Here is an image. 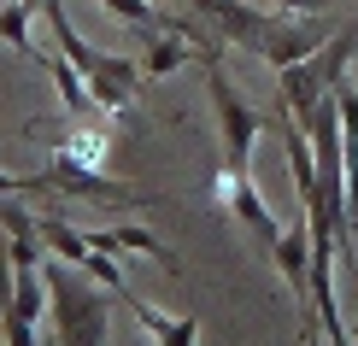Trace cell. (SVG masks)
<instances>
[{"label": "cell", "instance_id": "6da1fadb", "mask_svg": "<svg viewBox=\"0 0 358 346\" xmlns=\"http://www.w3.org/2000/svg\"><path fill=\"white\" fill-rule=\"evenodd\" d=\"M48 323H53V346H112V305L106 294H94L83 282L77 264L48 259Z\"/></svg>", "mask_w": 358, "mask_h": 346}, {"label": "cell", "instance_id": "7a4b0ae2", "mask_svg": "<svg viewBox=\"0 0 358 346\" xmlns=\"http://www.w3.org/2000/svg\"><path fill=\"white\" fill-rule=\"evenodd\" d=\"M352 53H358V18H352V24H341L317 53H306V59H294V65H282V71H276L282 112H288L294 124H311V117H317V106L335 94V82L347 77Z\"/></svg>", "mask_w": 358, "mask_h": 346}, {"label": "cell", "instance_id": "3957f363", "mask_svg": "<svg viewBox=\"0 0 358 346\" xmlns=\"http://www.w3.org/2000/svg\"><path fill=\"white\" fill-rule=\"evenodd\" d=\"M41 12H48L53 36H59V53H65L71 65L83 71V82H88V94H94V106H100V112H124L129 100H136L141 65H136V59H124V53H100V48H88V41L77 36V24H71V12L59 6V0H48Z\"/></svg>", "mask_w": 358, "mask_h": 346}, {"label": "cell", "instance_id": "277c9868", "mask_svg": "<svg viewBox=\"0 0 358 346\" xmlns=\"http://www.w3.org/2000/svg\"><path fill=\"white\" fill-rule=\"evenodd\" d=\"M206 94H212L217 141H223V171H217V182H247V176H252V141L264 135V112H252L247 100H241V88L223 77L217 53L206 59Z\"/></svg>", "mask_w": 358, "mask_h": 346}, {"label": "cell", "instance_id": "5b68a950", "mask_svg": "<svg viewBox=\"0 0 358 346\" xmlns=\"http://www.w3.org/2000/svg\"><path fill=\"white\" fill-rule=\"evenodd\" d=\"M18 194H77V200H136L124 182H106L100 171H83L71 159H53L48 171L18 176Z\"/></svg>", "mask_w": 358, "mask_h": 346}, {"label": "cell", "instance_id": "8992f818", "mask_svg": "<svg viewBox=\"0 0 358 346\" xmlns=\"http://www.w3.org/2000/svg\"><path fill=\"white\" fill-rule=\"evenodd\" d=\"M83 235H88V247L112 252V259H117V252H141V259L165 264L171 276H176V270H182V264H176V252H171V247H165V240H159V235H147L141 223H112V229H83Z\"/></svg>", "mask_w": 358, "mask_h": 346}, {"label": "cell", "instance_id": "52a82bcc", "mask_svg": "<svg viewBox=\"0 0 358 346\" xmlns=\"http://www.w3.org/2000/svg\"><path fill=\"white\" fill-rule=\"evenodd\" d=\"M217 200L229 206V212L241 217V223H247L252 235H259V247H276V235H282V223L271 217V206L259 200V188H252V176H247V182H217Z\"/></svg>", "mask_w": 358, "mask_h": 346}, {"label": "cell", "instance_id": "ba28073f", "mask_svg": "<svg viewBox=\"0 0 358 346\" xmlns=\"http://www.w3.org/2000/svg\"><path fill=\"white\" fill-rule=\"evenodd\" d=\"M48 77H53V88H59V106H65L71 117L94 106V94H88V82H83V71L71 65L65 53H59V59H48Z\"/></svg>", "mask_w": 358, "mask_h": 346}, {"label": "cell", "instance_id": "9c48e42d", "mask_svg": "<svg viewBox=\"0 0 358 346\" xmlns=\"http://www.w3.org/2000/svg\"><path fill=\"white\" fill-rule=\"evenodd\" d=\"M41 247H48L53 259L77 264V270H83V259H88V235H83V229H71L65 217H41Z\"/></svg>", "mask_w": 358, "mask_h": 346}, {"label": "cell", "instance_id": "30bf717a", "mask_svg": "<svg viewBox=\"0 0 358 346\" xmlns=\"http://www.w3.org/2000/svg\"><path fill=\"white\" fill-rule=\"evenodd\" d=\"M106 147H112V135H106V129H71V135H65V147H59V159L83 164V171H100V164H106Z\"/></svg>", "mask_w": 358, "mask_h": 346}, {"label": "cell", "instance_id": "8fae6325", "mask_svg": "<svg viewBox=\"0 0 358 346\" xmlns=\"http://www.w3.org/2000/svg\"><path fill=\"white\" fill-rule=\"evenodd\" d=\"M100 6H106L117 24L141 29V36H153V29H171V24H176V18H165V12L153 6V0H100Z\"/></svg>", "mask_w": 358, "mask_h": 346}, {"label": "cell", "instance_id": "7c38bea8", "mask_svg": "<svg viewBox=\"0 0 358 346\" xmlns=\"http://www.w3.org/2000/svg\"><path fill=\"white\" fill-rule=\"evenodd\" d=\"M0 41H6V48H18V53H29V12L18 6V0L0 12Z\"/></svg>", "mask_w": 358, "mask_h": 346}, {"label": "cell", "instance_id": "4fadbf2b", "mask_svg": "<svg viewBox=\"0 0 358 346\" xmlns=\"http://www.w3.org/2000/svg\"><path fill=\"white\" fill-rule=\"evenodd\" d=\"M153 346H200V323H194V317H171L153 335Z\"/></svg>", "mask_w": 358, "mask_h": 346}, {"label": "cell", "instance_id": "5bb4252c", "mask_svg": "<svg viewBox=\"0 0 358 346\" xmlns=\"http://www.w3.org/2000/svg\"><path fill=\"white\" fill-rule=\"evenodd\" d=\"M271 6H282V12H300V18H306V12H329L335 0H271Z\"/></svg>", "mask_w": 358, "mask_h": 346}, {"label": "cell", "instance_id": "9a60e30c", "mask_svg": "<svg viewBox=\"0 0 358 346\" xmlns=\"http://www.w3.org/2000/svg\"><path fill=\"white\" fill-rule=\"evenodd\" d=\"M18 6L29 12V18H36V12H41V6H48V0H18Z\"/></svg>", "mask_w": 358, "mask_h": 346}, {"label": "cell", "instance_id": "2e32d148", "mask_svg": "<svg viewBox=\"0 0 358 346\" xmlns=\"http://www.w3.org/2000/svg\"><path fill=\"white\" fill-rule=\"evenodd\" d=\"M6 6H12V0H0V12H6Z\"/></svg>", "mask_w": 358, "mask_h": 346}]
</instances>
